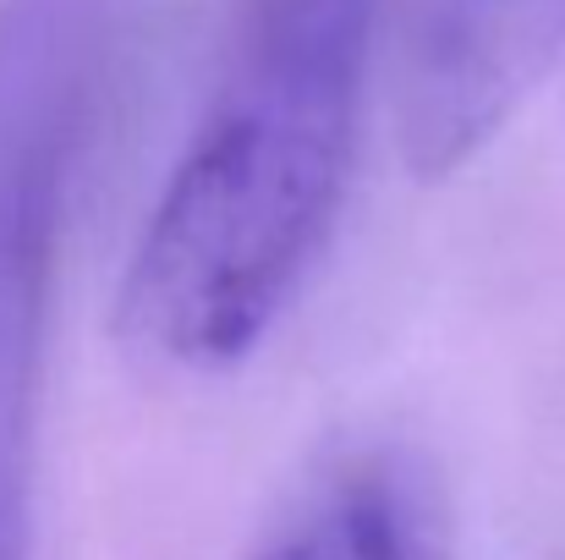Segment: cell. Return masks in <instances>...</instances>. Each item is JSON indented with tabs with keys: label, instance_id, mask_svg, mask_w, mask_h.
I'll list each match as a JSON object with an SVG mask.
<instances>
[{
	"label": "cell",
	"instance_id": "6da1fadb",
	"mask_svg": "<svg viewBox=\"0 0 565 560\" xmlns=\"http://www.w3.org/2000/svg\"><path fill=\"white\" fill-rule=\"evenodd\" d=\"M379 0H247L225 77L121 275V341L225 373L302 297L358 166Z\"/></svg>",
	"mask_w": 565,
	"mask_h": 560
},
{
	"label": "cell",
	"instance_id": "3957f363",
	"mask_svg": "<svg viewBox=\"0 0 565 560\" xmlns=\"http://www.w3.org/2000/svg\"><path fill=\"white\" fill-rule=\"evenodd\" d=\"M247 560H456L439 495L401 456L330 473Z\"/></svg>",
	"mask_w": 565,
	"mask_h": 560
},
{
	"label": "cell",
	"instance_id": "7a4b0ae2",
	"mask_svg": "<svg viewBox=\"0 0 565 560\" xmlns=\"http://www.w3.org/2000/svg\"><path fill=\"white\" fill-rule=\"evenodd\" d=\"M66 182L61 116L0 127V560H39V384L55 225Z\"/></svg>",
	"mask_w": 565,
	"mask_h": 560
}]
</instances>
